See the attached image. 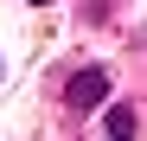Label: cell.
<instances>
[{"instance_id":"cell-2","label":"cell","mask_w":147,"mask_h":141,"mask_svg":"<svg viewBox=\"0 0 147 141\" xmlns=\"http://www.w3.org/2000/svg\"><path fill=\"white\" fill-rule=\"evenodd\" d=\"M102 128H109V135H115V141H128V135H134V128H141V115H134V109H128V103H121V109H109V122H102Z\"/></svg>"},{"instance_id":"cell-3","label":"cell","mask_w":147,"mask_h":141,"mask_svg":"<svg viewBox=\"0 0 147 141\" xmlns=\"http://www.w3.org/2000/svg\"><path fill=\"white\" fill-rule=\"evenodd\" d=\"M32 7H45V0H32Z\"/></svg>"},{"instance_id":"cell-1","label":"cell","mask_w":147,"mask_h":141,"mask_svg":"<svg viewBox=\"0 0 147 141\" xmlns=\"http://www.w3.org/2000/svg\"><path fill=\"white\" fill-rule=\"evenodd\" d=\"M102 96H109V70H102V64H90V70H77V77L64 83V103H70V109H96Z\"/></svg>"}]
</instances>
